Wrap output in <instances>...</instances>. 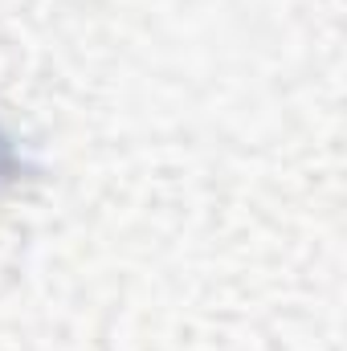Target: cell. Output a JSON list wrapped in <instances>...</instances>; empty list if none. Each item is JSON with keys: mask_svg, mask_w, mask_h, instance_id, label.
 Masks as SVG:
<instances>
[{"mask_svg": "<svg viewBox=\"0 0 347 351\" xmlns=\"http://www.w3.org/2000/svg\"><path fill=\"white\" fill-rule=\"evenodd\" d=\"M21 172V160H16V147H12V139L0 131V180H12V176Z\"/></svg>", "mask_w": 347, "mask_h": 351, "instance_id": "obj_1", "label": "cell"}]
</instances>
